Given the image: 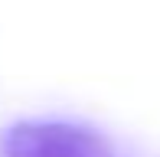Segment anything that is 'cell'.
I'll use <instances>...</instances> for the list:
<instances>
[{
	"label": "cell",
	"instance_id": "6da1fadb",
	"mask_svg": "<svg viewBox=\"0 0 160 157\" xmlns=\"http://www.w3.org/2000/svg\"><path fill=\"white\" fill-rule=\"evenodd\" d=\"M0 157H114L98 131L69 121H20L0 134Z\"/></svg>",
	"mask_w": 160,
	"mask_h": 157
}]
</instances>
